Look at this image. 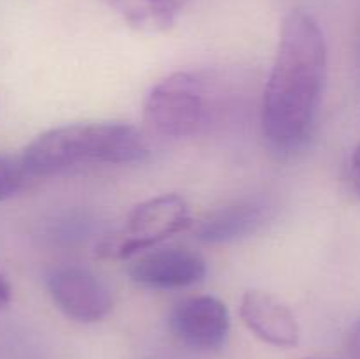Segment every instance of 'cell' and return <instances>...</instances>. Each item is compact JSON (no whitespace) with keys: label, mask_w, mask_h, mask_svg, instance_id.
I'll list each match as a JSON object with an SVG mask.
<instances>
[{"label":"cell","mask_w":360,"mask_h":359,"mask_svg":"<svg viewBox=\"0 0 360 359\" xmlns=\"http://www.w3.org/2000/svg\"><path fill=\"white\" fill-rule=\"evenodd\" d=\"M352 176H354L355 189L360 196V146L355 148L354 155H352Z\"/></svg>","instance_id":"obj_14"},{"label":"cell","mask_w":360,"mask_h":359,"mask_svg":"<svg viewBox=\"0 0 360 359\" xmlns=\"http://www.w3.org/2000/svg\"><path fill=\"white\" fill-rule=\"evenodd\" d=\"M169 327L183 345L195 351H218L231 331L227 305L214 296H193L179 301L169 315Z\"/></svg>","instance_id":"obj_6"},{"label":"cell","mask_w":360,"mask_h":359,"mask_svg":"<svg viewBox=\"0 0 360 359\" xmlns=\"http://www.w3.org/2000/svg\"><path fill=\"white\" fill-rule=\"evenodd\" d=\"M46 287L56 308L76 322H98L112 310L109 289L84 267H56L46 278Z\"/></svg>","instance_id":"obj_5"},{"label":"cell","mask_w":360,"mask_h":359,"mask_svg":"<svg viewBox=\"0 0 360 359\" xmlns=\"http://www.w3.org/2000/svg\"><path fill=\"white\" fill-rule=\"evenodd\" d=\"M150 155L137 127L120 122H79L53 127L27 144L20 158L27 178L60 175L77 165L136 164Z\"/></svg>","instance_id":"obj_2"},{"label":"cell","mask_w":360,"mask_h":359,"mask_svg":"<svg viewBox=\"0 0 360 359\" xmlns=\"http://www.w3.org/2000/svg\"><path fill=\"white\" fill-rule=\"evenodd\" d=\"M13 299V287H11V282L7 280L6 275L0 273V310L7 308Z\"/></svg>","instance_id":"obj_13"},{"label":"cell","mask_w":360,"mask_h":359,"mask_svg":"<svg viewBox=\"0 0 360 359\" xmlns=\"http://www.w3.org/2000/svg\"><path fill=\"white\" fill-rule=\"evenodd\" d=\"M273 215L266 199H246L227 204L200 218L195 225V238L210 245L236 241L259 231Z\"/></svg>","instance_id":"obj_9"},{"label":"cell","mask_w":360,"mask_h":359,"mask_svg":"<svg viewBox=\"0 0 360 359\" xmlns=\"http://www.w3.org/2000/svg\"><path fill=\"white\" fill-rule=\"evenodd\" d=\"M190 225L192 213L185 197L162 194L137 204L116 231L109 232L97 243L95 256L111 260L130 259Z\"/></svg>","instance_id":"obj_3"},{"label":"cell","mask_w":360,"mask_h":359,"mask_svg":"<svg viewBox=\"0 0 360 359\" xmlns=\"http://www.w3.org/2000/svg\"><path fill=\"white\" fill-rule=\"evenodd\" d=\"M210 116V92L199 76L186 70L158 81L144 102V120L157 134L183 139L199 132Z\"/></svg>","instance_id":"obj_4"},{"label":"cell","mask_w":360,"mask_h":359,"mask_svg":"<svg viewBox=\"0 0 360 359\" xmlns=\"http://www.w3.org/2000/svg\"><path fill=\"white\" fill-rule=\"evenodd\" d=\"M245 326L266 344L290 348L299 344L301 329L295 315L285 303L264 291H248L239 303Z\"/></svg>","instance_id":"obj_8"},{"label":"cell","mask_w":360,"mask_h":359,"mask_svg":"<svg viewBox=\"0 0 360 359\" xmlns=\"http://www.w3.org/2000/svg\"><path fill=\"white\" fill-rule=\"evenodd\" d=\"M190 0H104L130 28L144 34H160L174 27Z\"/></svg>","instance_id":"obj_10"},{"label":"cell","mask_w":360,"mask_h":359,"mask_svg":"<svg viewBox=\"0 0 360 359\" xmlns=\"http://www.w3.org/2000/svg\"><path fill=\"white\" fill-rule=\"evenodd\" d=\"M357 65L360 70V23H359V30H357Z\"/></svg>","instance_id":"obj_15"},{"label":"cell","mask_w":360,"mask_h":359,"mask_svg":"<svg viewBox=\"0 0 360 359\" xmlns=\"http://www.w3.org/2000/svg\"><path fill=\"white\" fill-rule=\"evenodd\" d=\"M25 180L27 175L20 160L13 162L6 157H0V203L20 192L25 185Z\"/></svg>","instance_id":"obj_11"},{"label":"cell","mask_w":360,"mask_h":359,"mask_svg":"<svg viewBox=\"0 0 360 359\" xmlns=\"http://www.w3.org/2000/svg\"><path fill=\"white\" fill-rule=\"evenodd\" d=\"M327 74V46L319 21L294 9L280 41L262 95L260 122L267 146L290 157L306 146L315 127Z\"/></svg>","instance_id":"obj_1"},{"label":"cell","mask_w":360,"mask_h":359,"mask_svg":"<svg viewBox=\"0 0 360 359\" xmlns=\"http://www.w3.org/2000/svg\"><path fill=\"white\" fill-rule=\"evenodd\" d=\"M347 348L352 359H360V319L352 326L347 338Z\"/></svg>","instance_id":"obj_12"},{"label":"cell","mask_w":360,"mask_h":359,"mask_svg":"<svg viewBox=\"0 0 360 359\" xmlns=\"http://www.w3.org/2000/svg\"><path fill=\"white\" fill-rule=\"evenodd\" d=\"M206 260L186 248H162L143 253L129 267L136 284L150 289H185L206 277Z\"/></svg>","instance_id":"obj_7"}]
</instances>
